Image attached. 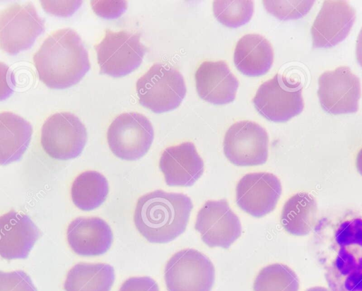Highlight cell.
Returning a JSON list of instances; mask_svg holds the SVG:
<instances>
[{
	"label": "cell",
	"mask_w": 362,
	"mask_h": 291,
	"mask_svg": "<svg viewBox=\"0 0 362 291\" xmlns=\"http://www.w3.org/2000/svg\"><path fill=\"white\" fill-rule=\"evenodd\" d=\"M311 245L331 291H362V211L345 208L322 215Z\"/></svg>",
	"instance_id": "1"
},
{
	"label": "cell",
	"mask_w": 362,
	"mask_h": 291,
	"mask_svg": "<svg viewBox=\"0 0 362 291\" xmlns=\"http://www.w3.org/2000/svg\"><path fill=\"white\" fill-rule=\"evenodd\" d=\"M39 79L48 88L64 89L78 83L90 69L88 53L71 28L49 35L33 55Z\"/></svg>",
	"instance_id": "2"
},
{
	"label": "cell",
	"mask_w": 362,
	"mask_h": 291,
	"mask_svg": "<svg viewBox=\"0 0 362 291\" xmlns=\"http://www.w3.org/2000/svg\"><path fill=\"white\" fill-rule=\"evenodd\" d=\"M193 208L182 193L156 190L141 196L136 204L134 222L149 242H170L184 233Z\"/></svg>",
	"instance_id": "3"
},
{
	"label": "cell",
	"mask_w": 362,
	"mask_h": 291,
	"mask_svg": "<svg viewBox=\"0 0 362 291\" xmlns=\"http://www.w3.org/2000/svg\"><path fill=\"white\" fill-rule=\"evenodd\" d=\"M139 103L155 113L177 108L186 94L182 75L175 68L156 63L136 81Z\"/></svg>",
	"instance_id": "4"
},
{
	"label": "cell",
	"mask_w": 362,
	"mask_h": 291,
	"mask_svg": "<svg viewBox=\"0 0 362 291\" xmlns=\"http://www.w3.org/2000/svg\"><path fill=\"white\" fill-rule=\"evenodd\" d=\"M94 48L100 73L113 77L126 76L137 69L147 51L140 42V34L109 29Z\"/></svg>",
	"instance_id": "5"
},
{
	"label": "cell",
	"mask_w": 362,
	"mask_h": 291,
	"mask_svg": "<svg viewBox=\"0 0 362 291\" xmlns=\"http://www.w3.org/2000/svg\"><path fill=\"white\" fill-rule=\"evenodd\" d=\"M300 83L281 74L264 82L252 102L257 112L274 122H285L299 114L304 108Z\"/></svg>",
	"instance_id": "6"
},
{
	"label": "cell",
	"mask_w": 362,
	"mask_h": 291,
	"mask_svg": "<svg viewBox=\"0 0 362 291\" xmlns=\"http://www.w3.org/2000/svg\"><path fill=\"white\" fill-rule=\"evenodd\" d=\"M168 291H211L215 269L210 259L193 249L173 254L165 267Z\"/></svg>",
	"instance_id": "7"
},
{
	"label": "cell",
	"mask_w": 362,
	"mask_h": 291,
	"mask_svg": "<svg viewBox=\"0 0 362 291\" xmlns=\"http://www.w3.org/2000/svg\"><path fill=\"white\" fill-rule=\"evenodd\" d=\"M154 131L149 119L137 112L122 113L110 125L107 139L111 151L125 160H136L150 148Z\"/></svg>",
	"instance_id": "8"
},
{
	"label": "cell",
	"mask_w": 362,
	"mask_h": 291,
	"mask_svg": "<svg viewBox=\"0 0 362 291\" xmlns=\"http://www.w3.org/2000/svg\"><path fill=\"white\" fill-rule=\"evenodd\" d=\"M44 30L45 20L30 2L13 4L1 12V47L10 55L30 49Z\"/></svg>",
	"instance_id": "9"
},
{
	"label": "cell",
	"mask_w": 362,
	"mask_h": 291,
	"mask_svg": "<svg viewBox=\"0 0 362 291\" xmlns=\"http://www.w3.org/2000/svg\"><path fill=\"white\" fill-rule=\"evenodd\" d=\"M87 141L86 129L72 113L58 112L49 117L41 130V145L50 157L69 160L78 156Z\"/></svg>",
	"instance_id": "10"
},
{
	"label": "cell",
	"mask_w": 362,
	"mask_h": 291,
	"mask_svg": "<svg viewBox=\"0 0 362 291\" xmlns=\"http://www.w3.org/2000/svg\"><path fill=\"white\" fill-rule=\"evenodd\" d=\"M269 136L257 123L240 121L226 132L223 152L237 166H255L266 162L268 158Z\"/></svg>",
	"instance_id": "11"
},
{
	"label": "cell",
	"mask_w": 362,
	"mask_h": 291,
	"mask_svg": "<svg viewBox=\"0 0 362 291\" xmlns=\"http://www.w3.org/2000/svg\"><path fill=\"white\" fill-rule=\"evenodd\" d=\"M195 229L207 246L223 249L242 233L240 221L225 199L207 201L197 213Z\"/></svg>",
	"instance_id": "12"
},
{
	"label": "cell",
	"mask_w": 362,
	"mask_h": 291,
	"mask_svg": "<svg viewBox=\"0 0 362 291\" xmlns=\"http://www.w3.org/2000/svg\"><path fill=\"white\" fill-rule=\"evenodd\" d=\"M317 95L321 107L334 114L354 113L358 109L361 83L348 66L323 73L318 80Z\"/></svg>",
	"instance_id": "13"
},
{
	"label": "cell",
	"mask_w": 362,
	"mask_h": 291,
	"mask_svg": "<svg viewBox=\"0 0 362 291\" xmlns=\"http://www.w3.org/2000/svg\"><path fill=\"white\" fill-rule=\"evenodd\" d=\"M279 178L269 172L244 175L236 186V203L245 212L260 218L274 210L281 194Z\"/></svg>",
	"instance_id": "14"
},
{
	"label": "cell",
	"mask_w": 362,
	"mask_h": 291,
	"mask_svg": "<svg viewBox=\"0 0 362 291\" xmlns=\"http://www.w3.org/2000/svg\"><path fill=\"white\" fill-rule=\"evenodd\" d=\"M356 19L345 1H325L311 28L313 48H329L343 41Z\"/></svg>",
	"instance_id": "15"
},
{
	"label": "cell",
	"mask_w": 362,
	"mask_h": 291,
	"mask_svg": "<svg viewBox=\"0 0 362 291\" xmlns=\"http://www.w3.org/2000/svg\"><path fill=\"white\" fill-rule=\"evenodd\" d=\"M159 167L165 183L170 186H190L204 172V162L192 142L165 148Z\"/></svg>",
	"instance_id": "16"
},
{
	"label": "cell",
	"mask_w": 362,
	"mask_h": 291,
	"mask_svg": "<svg viewBox=\"0 0 362 291\" xmlns=\"http://www.w3.org/2000/svg\"><path fill=\"white\" fill-rule=\"evenodd\" d=\"M195 80L198 95L206 102L222 105L235 98L239 82L223 61L202 62Z\"/></svg>",
	"instance_id": "17"
},
{
	"label": "cell",
	"mask_w": 362,
	"mask_h": 291,
	"mask_svg": "<svg viewBox=\"0 0 362 291\" xmlns=\"http://www.w3.org/2000/svg\"><path fill=\"white\" fill-rule=\"evenodd\" d=\"M0 229V254L8 260L26 258L40 236L28 215L13 210L1 216Z\"/></svg>",
	"instance_id": "18"
},
{
	"label": "cell",
	"mask_w": 362,
	"mask_h": 291,
	"mask_svg": "<svg viewBox=\"0 0 362 291\" xmlns=\"http://www.w3.org/2000/svg\"><path fill=\"white\" fill-rule=\"evenodd\" d=\"M67 242L78 255L90 256L105 254L111 247L112 232L108 224L98 217H78L67 227Z\"/></svg>",
	"instance_id": "19"
},
{
	"label": "cell",
	"mask_w": 362,
	"mask_h": 291,
	"mask_svg": "<svg viewBox=\"0 0 362 291\" xmlns=\"http://www.w3.org/2000/svg\"><path fill=\"white\" fill-rule=\"evenodd\" d=\"M234 63L244 75L259 76L269 71L274 61L270 42L257 34L243 36L235 48Z\"/></svg>",
	"instance_id": "20"
},
{
	"label": "cell",
	"mask_w": 362,
	"mask_h": 291,
	"mask_svg": "<svg viewBox=\"0 0 362 291\" xmlns=\"http://www.w3.org/2000/svg\"><path fill=\"white\" fill-rule=\"evenodd\" d=\"M33 128L21 117L9 112L0 114V163L18 160L30 143Z\"/></svg>",
	"instance_id": "21"
},
{
	"label": "cell",
	"mask_w": 362,
	"mask_h": 291,
	"mask_svg": "<svg viewBox=\"0 0 362 291\" xmlns=\"http://www.w3.org/2000/svg\"><path fill=\"white\" fill-rule=\"evenodd\" d=\"M318 208L313 196L298 192L284 203L281 221L287 232L296 236L310 233L318 221Z\"/></svg>",
	"instance_id": "22"
},
{
	"label": "cell",
	"mask_w": 362,
	"mask_h": 291,
	"mask_svg": "<svg viewBox=\"0 0 362 291\" xmlns=\"http://www.w3.org/2000/svg\"><path fill=\"white\" fill-rule=\"evenodd\" d=\"M115 280L112 266L79 263L68 272L64 283L65 291H110Z\"/></svg>",
	"instance_id": "23"
},
{
	"label": "cell",
	"mask_w": 362,
	"mask_h": 291,
	"mask_svg": "<svg viewBox=\"0 0 362 291\" xmlns=\"http://www.w3.org/2000/svg\"><path fill=\"white\" fill-rule=\"evenodd\" d=\"M109 191L105 177L96 171H86L74 180L71 196L74 205L82 210H91L100 206Z\"/></svg>",
	"instance_id": "24"
},
{
	"label": "cell",
	"mask_w": 362,
	"mask_h": 291,
	"mask_svg": "<svg viewBox=\"0 0 362 291\" xmlns=\"http://www.w3.org/2000/svg\"><path fill=\"white\" fill-rule=\"evenodd\" d=\"M253 289L254 291H298L299 280L286 265L273 263L259 271Z\"/></svg>",
	"instance_id": "25"
},
{
	"label": "cell",
	"mask_w": 362,
	"mask_h": 291,
	"mask_svg": "<svg viewBox=\"0 0 362 291\" xmlns=\"http://www.w3.org/2000/svg\"><path fill=\"white\" fill-rule=\"evenodd\" d=\"M216 18L229 28L240 27L250 21L254 12L250 0H216L213 4Z\"/></svg>",
	"instance_id": "26"
},
{
	"label": "cell",
	"mask_w": 362,
	"mask_h": 291,
	"mask_svg": "<svg viewBox=\"0 0 362 291\" xmlns=\"http://www.w3.org/2000/svg\"><path fill=\"white\" fill-rule=\"evenodd\" d=\"M315 1H263L265 9L281 20L298 19L306 15Z\"/></svg>",
	"instance_id": "27"
},
{
	"label": "cell",
	"mask_w": 362,
	"mask_h": 291,
	"mask_svg": "<svg viewBox=\"0 0 362 291\" xmlns=\"http://www.w3.org/2000/svg\"><path fill=\"white\" fill-rule=\"evenodd\" d=\"M0 291H37L30 278L21 270L0 273Z\"/></svg>",
	"instance_id": "28"
},
{
	"label": "cell",
	"mask_w": 362,
	"mask_h": 291,
	"mask_svg": "<svg viewBox=\"0 0 362 291\" xmlns=\"http://www.w3.org/2000/svg\"><path fill=\"white\" fill-rule=\"evenodd\" d=\"M91 6L94 12L106 19L119 17L127 9L125 1H92Z\"/></svg>",
	"instance_id": "29"
},
{
	"label": "cell",
	"mask_w": 362,
	"mask_h": 291,
	"mask_svg": "<svg viewBox=\"0 0 362 291\" xmlns=\"http://www.w3.org/2000/svg\"><path fill=\"white\" fill-rule=\"evenodd\" d=\"M44 10L54 16L68 17L81 6V1H41Z\"/></svg>",
	"instance_id": "30"
},
{
	"label": "cell",
	"mask_w": 362,
	"mask_h": 291,
	"mask_svg": "<svg viewBox=\"0 0 362 291\" xmlns=\"http://www.w3.org/2000/svg\"><path fill=\"white\" fill-rule=\"evenodd\" d=\"M119 291H159V288L150 277H132L122 284Z\"/></svg>",
	"instance_id": "31"
},
{
	"label": "cell",
	"mask_w": 362,
	"mask_h": 291,
	"mask_svg": "<svg viewBox=\"0 0 362 291\" xmlns=\"http://www.w3.org/2000/svg\"><path fill=\"white\" fill-rule=\"evenodd\" d=\"M356 58L358 64L362 67V28L358 34L356 42Z\"/></svg>",
	"instance_id": "32"
},
{
	"label": "cell",
	"mask_w": 362,
	"mask_h": 291,
	"mask_svg": "<svg viewBox=\"0 0 362 291\" xmlns=\"http://www.w3.org/2000/svg\"><path fill=\"white\" fill-rule=\"evenodd\" d=\"M356 167L360 174L362 175V148L358 151L356 157Z\"/></svg>",
	"instance_id": "33"
},
{
	"label": "cell",
	"mask_w": 362,
	"mask_h": 291,
	"mask_svg": "<svg viewBox=\"0 0 362 291\" xmlns=\"http://www.w3.org/2000/svg\"><path fill=\"white\" fill-rule=\"evenodd\" d=\"M305 291H331L325 287L315 286L307 289Z\"/></svg>",
	"instance_id": "34"
}]
</instances>
